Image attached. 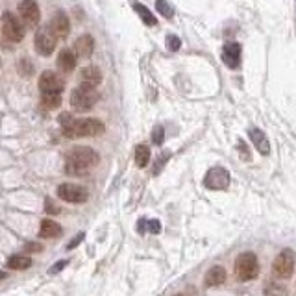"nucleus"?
Wrapping results in <instances>:
<instances>
[{
	"instance_id": "nucleus-1",
	"label": "nucleus",
	"mask_w": 296,
	"mask_h": 296,
	"mask_svg": "<svg viewBox=\"0 0 296 296\" xmlns=\"http://www.w3.org/2000/svg\"><path fill=\"white\" fill-rule=\"evenodd\" d=\"M100 161V156L96 150L89 146H74L67 152L65 158V170L70 176H84L89 170L96 167Z\"/></svg>"
},
{
	"instance_id": "nucleus-2",
	"label": "nucleus",
	"mask_w": 296,
	"mask_h": 296,
	"mask_svg": "<svg viewBox=\"0 0 296 296\" xmlns=\"http://www.w3.org/2000/svg\"><path fill=\"white\" fill-rule=\"evenodd\" d=\"M104 122L98 118H70L63 126V136L68 139H82V137H96L104 134Z\"/></svg>"
},
{
	"instance_id": "nucleus-3",
	"label": "nucleus",
	"mask_w": 296,
	"mask_h": 296,
	"mask_svg": "<svg viewBox=\"0 0 296 296\" xmlns=\"http://www.w3.org/2000/svg\"><path fill=\"white\" fill-rule=\"evenodd\" d=\"M98 98H100V94L96 93V89H94L93 85L84 82V84L78 85L76 89H72V93H70V106H72V110L76 111H89L98 102Z\"/></svg>"
},
{
	"instance_id": "nucleus-4",
	"label": "nucleus",
	"mask_w": 296,
	"mask_h": 296,
	"mask_svg": "<svg viewBox=\"0 0 296 296\" xmlns=\"http://www.w3.org/2000/svg\"><path fill=\"white\" fill-rule=\"evenodd\" d=\"M259 274V263L254 252H245L235 259V276L239 281H250Z\"/></svg>"
},
{
	"instance_id": "nucleus-5",
	"label": "nucleus",
	"mask_w": 296,
	"mask_h": 296,
	"mask_svg": "<svg viewBox=\"0 0 296 296\" xmlns=\"http://www.w3.org/2000/svg\"><path fill=\"white\" fill-rule=\"evenodd\" d=\"M2 34L6 39L13 43H19L24 39V26L19 21L17 15H13L11 11H6L2 15Z\"/></svg>"
},
{
	"instance_id": "nucleus-6",
	"label": "nucleus",
	"mask_w": 296,
	"mask_h": 296,
	"mask_svg": "<svg viewBox=\"0 0 296 296\" xmlns=\"http://www.w3.org/2000/svg\"><path fill=\"white\" fill-rule=\"evenodd\" d=\"M272 271L281 279L291 278L293 272H295V252L289 250V248L281 250L278 254V257L274 259V263H272Z\"/></svg>"
},
{
	"instance_id": "nucleus-7",
	"label": "nucleus",
	"mask_w": 296,
	"mask_h": 296,
	"mask_svg": "<svg viewBox=\"0 0 296 296\" xmlns=\"http://www.w3.org/2000/svg\"><path fill=\"white\" fill-rule=\"evenodd\" d=\"M204 185L211 191H222L229 185V172L224 167H213L204 178Z\"/></svg>"
},
{
	"instance_id": "nucleus-8",
	"label": "nucleus",
	"mask_w": 296,
	"mask_h": 296,
	"mask_svg": "<svg viewBox=\"0 0 296 296\" xmlns=\"http://www.w3.org/2000/svg\"><path fill=\"white\" fill-rule=\"evenodd\" d=\"M58 196L63 202L68 204H84L87 202V189L74 183H61L58 187Z\"/></svg>"
},
{
	"instance_id": "nucleus-9",
	"label": "nucleus",
	"mask_w": 296,
	"mask_h": 296,
	"mask_svg": "<svg viewBox=\"0 0 296 296\" xmlns=\"http://www.w3.org/2000/svg\"><path fill=\"white\" fill-rule=\"evenodd\" d=\"M19 15L26 26H32V28H35L41 21V11L35 0H23L19 4Z\"/></svg>"
},
{
	"instance_id": "nucleus-10",
	"label": "nucleus",
	"mask_w": 296,
	"mask_h": 296,
	"mask_svg": "<svg viewBox=\"0 0 296 296\" xmlns=\"http://www.w3.org/2000/svg\"><path fill=\"white\" fill-rule=\"evenodd\" d=\"M39 89H41L43 94H50V93L61 94V91L65 89V84H63V80H61L56 72L45 70L41 76H39Z\"/></svg>"
},
{
	"instance_id": "nucleus-11",
	"label": "nucleus",
	"mask_w": 296,
	"mask_h": 296,
	"mask_svg": "<svg viewBox=\"0 0 296 296\" xmlns=\"http://www.w3.org/2000/svg\"><path fill=\"white\" fill-rule=\"evenodd\" d=\"M56 41H58V37L50 30H41L35 35V50L41 56H50L56 50Z\"/></svg>"
},
{
	"instance_id": "nucleus-12",
	"label": "nucleus",
	"mask_w": 296,
	"mask_h": 296,
	"mask_svg": "<svg viewBox=\"0 0 296 296\" xmlns=\"http://www.w3.org/2000/svg\"><path fill=\"white\" fill-rule=\"evenodd\" d=\"M48 30H50L58 39H65L68 35V32H70V21H68V17L63 11H56L54 17L50 19Z\"/></svg>"
},
{
	"instance_id": "nucleus-13",
	"label": "nucleus",
	"mask_w": 296,
	"mask_h": 296,
	"mask_svg": "<svg viewBox=\"0 0 296 296\" xmlns=\"http://www.w3.org/2000/svg\"><path fill=\"white\" fill-rule=\"evenodd\" d=\"M250 141L254 143V146L257 148V152L263 154V156H269L271 154V143H269V139L267 136L263 134L261 130H257V128H250Z\"/></svg>"
},
{
	"instance_id": "nucleus-14",
	"label": "nucleus",
	"mask_w": 296,
	"mask_h": 296,
	"mask_svg": "<svg viewBox=\"0 0 296 296\" xmlns=\"http://www.w3.org/2000/svg\"><path fill=\"white\" fill-rule=\"evenodd\" d=\"M94 50V39L93 35L85 34L82 37H78L74 43V52L78 54V58H89Z\"/></svg>"
},
{
	"instance_id": "nucleus-15",
	"label": "nucleus",
	"mask_w": 296,
	"mask_h": 296,
	"mask_svg": "<svg viewBox=\"0 0 296 296\" xmlns=\"http://www.w3.org/2000/svg\"><path fill=\"white\" fill-rule=\"evenodd\" d=\"M222 59H224V63H226L228 67L231 68L239 67V63H241V46H239L237 43L226 45L224 50H222Z\"/></svg>"
},
{
	"instance_id": "nucleus-16",
	"label": "nucleus",
	"mask_w": 296,
	"mask_h": 296,
	"mask_svg": "<svg viewBox=\"0 0 296 296\" xmlns=\"http://www.w3.org/2000/svg\"><path fill=\"white\" fill-rule=\"evenodd\" d=\"M63 233V228L59 226L56 220L52 219H45L41 220V228H39V237L43 239H56Z\"/></svg>"
},
{
	"instance_id": "nucleus-17",
	"label": "nucleus",
	"mask_w": 296,
	"mask_h": 296,
	"mask_svg": "<svg viewBox=\"0 0 296 296\" xmlns=\"http://www.w3.org/2000/svg\"><path fill=\"white\" fill-rule=\"evenodd\" d=\"M226 269L224 267H220V265H217V267H211L209 271L205 272V285L207 287H217V285H222L224 281H226Z\"/></svg>"
},
{
	"instance_id": "nucleus-18",
	"label": "nucleus",
	"mask_w": 296,
	"mask_h": 296,
	"mask_svg": "<svg viewBox=\"0 0 296 296\" xmlns=\"http://www.w3.org/2000/svg\"><path fill=\"white\" fill-rule=\"evenodd\" d=\"M58 67L61 68V70H65V72H70V70H74V67H76V54L72 50H61L58 54Z\"/></svg>"
},
{
	"instance_id": "nucleus-19",
	"label": "nucleus",
	"mask_w": 296,
	"mask_h": 296,
	"mask_svg": "<svg viewBox=\"0 0 296 296\" xmlns=\"http://www.w3.org/2000/svg\"><path fill=\"white\" fill-rule=\"evenodd\" d=\"M82 80H84L85 84L93 85V87H96V85L102 82V72L98 67H94V65H89V67H84L82 68Z\"/></svg>"
},
{
	"instance_id": "nucleus-20",
	"label": "nucleus",
	"mask_w": 296,
	"mask_h": 296,
	"mask_svg": "<svg viewBox=\"0 0 296 296\" xmlns=\"http://www.w3.org/2000/svg\"><path fill=\"white\" fill-rule=\"evenodd\" d=\"M8 267L13 269V271H26L32 267V259L28 255H23V254H17V255H11L8 259Z\"/></svg>"
},
{
	"instance_id": "nucleus-21",
	"label": "nucleus",
	"mask_w": 296,
	"mask_h": 296,
	"mask_svg": "<svg viewBox=\"0 0 296 296\" xmlns=\"http://www.w3.org/2000/svg\"><path fill=\"white\" fill-rule=\"evenodd\" d=\"M134 9L137 11V15L143 19V23L146 26H156L158 24V19L152 15V11L146 8V6H143V4H139V2H136L134 4Z\"/></svg>"
},
{
	"instance_id": "nucleus-22",
	"label": "nucleus",
	"mask_w": 296,
	"mask_h": 296,
	"mask_svg": "<svg viewBox=\"0 0 296 296\" xmlns=\"http://www.w3.org/2000/svg\"><path fill=\"white\" fill-rule=\"evenodd\" d=\"M148 161H150V148L146 146V144H139L136 148V163L137 167H146L148 165Z\"/></svg>"
},
{
	"instance_id": "nucleus-23",
	"label": "nucleus",
	"mask_w": 296,
	"mask_h": 296,
	"mask_svg": "<svg viewBox=\"0 0 296 296\" xmlns=\"http://www.w3.org/2000/svg\"><path fill=\"white\" fill-rule=\"evenodd\" d=\"M41 104H43V108H45V110H56L59 104H61V94H58V93L43 94Z\"/></svg>"
},
{
	"instance_id": "nucleus-24",
	"label": "nucleus",
	"mask_w": 296,
	"mask_h": 296,
	"mask_svg": "<svg viewBox=\"0 0 296 296\" xmlns=\"http://www.w3.org/2000/svg\"><path fill=\"white\" fill-rule=\"evenodd\" d=\"M156 9H158V11H159V13L165 19L172 17V8H170V6L167 4V2H165V0H156Z\"/></svg>"
},
{
	"instance_id": "nucleus-25",
	"label": "nucleus",
	"mask_w": 296,
	"mask_h": 296,
	"mask_svg": "<svg viewBox=\"0 0 296 296\" xmlns=\"http://www.w3.org/2000/svg\"><path fill=\"white\" fill-rule=\"evenodd\" d=\"M19 72L23 74V76H30L32 72H34V65H32V61L30 59H21L19 61Z\"/></svg>"
},
{
	"instance_id": "nucleus-26",
	"label": "nucleus",
	"mask_w": 296,
	"mask_h": 296,
	"mask_svg": "<svg viewBox=\"0 0 296 296\" xmlns=\"http://www.w3.org/2000/svg\"><path fill=\"white\" fill-rule=\"evenodd\" d=\"M265 296H285V289L276 283H269L265 289Z\"/></svg>"
},
{
	"instance_id": "nucleus-27",
	"label": "nucleus",
	"mask_w": 296,
	"mask_h": 296,
	"mask_svg": "<svg viewBox=\"0 0 296 296\" xmlns=\"http://www.w3.org/2000/svg\"><path fill=\"white\" fill-rule=\"evenodd\" d=\"M163 139H165V130L161 126H156L152 132V143L154 144H161L163 143Z\"/></svg>"
},
{
	"instance_id": "nucleus-28",
	"label": "nucleus",
	"mask_w": 296,
	"mask_h": 296,
	"mask_svg": "<svg viewBox=\"0 0 296 296\" xmlns=\"http://www.w3.org/2000/svg\"><path fill=\"white\" fill-rule=\"evenodd\" d=\"M167 46H169V50L176 52V50H180V46H182V41L178 39L176 35H169V37H167Z\"/></svg>"
},
{
	"instance_id": "nucleus-29",
	"label": "nucleus",
	"mask_w": 296,
	"mask_h": 296,
	"mask_svg": "<svg viewBox=\"0 0 296 296\" xmlns=\"http://www.w3.org/2000/svg\"><path fill=\"white\" fill-rule=\"evenodd\" d=\"M45 211L48 213V215H58L59 207L54 202H52L50 198H46V200H45Z\"/></svg>"
},
{
	"instance_id": "nucleus-30",
	"label": "nucleus",
	"mask_w": 296,
	"mask_h": 296,
	"mask_svg": "<svg viewBox=\"0 0 296 296\" xmlns=\"http://www.w3.org/2000/svg\"><path fill=\"white\" fill-rule=\"evenodd\" d=\"M146 229H148L150 233H159L161 231L159 220H146Z\"/></svg>"
},
{
	"instance_id": "nucleus-31",
	"label": "nucleus",
	"mask_w": 296,
	"mask_h": 296,
	"mask_svg": "<svg viewBox=\"0 0 296 296\" xmlns=\"http://www.w3.org/2000/svg\"><path fill=\"white\" fill-rule=\"evenodd\" d=\"M239 152H241V159L250 161V150H248V146H245V141H241V139H239Z\"/></svg>"
},
{
	"instance_id": "nucleus-32",
	"label": "nucleus",
	"mask_w": 296,
	"mask_h": 296,
	"mask_svg": "<svg viewBox=\"0 0 296 296\" xmlns=\"http://www.w3.org/2000/svg\"><path fill=\"white\" fill-rule=\"evenodd\" d=\"M67 265H68L67 259H63V261H58V263H56V265H54V267H52V269H50V271H48V272H50V274H58V272H59V271H63V269H65Z\"/></svg>"
},
{
	"instance_id": "nucleus-33",
	"label": "nucleus",
	"mask_w": 296,
	"mask_h": 296,
	"mask_svg": "<svg viewBox=\"0 0 296 296\" xmlns=\"http://www.w3.org/2000/svg\"><path fill=\"white\" fill-rule=\"evenodd\" d=\"M167 161H169V154H163V156H161V159L158 161V163H156V167H154V174H159L161 167H163Z\"/></svg>"
},
{
	"instance_id": "nucleus-34",
	"label": "nucleus",
	"mask_w": 296,
	"mask_h": 296,
	"mask_svg": "<svg viewBox=\"0 0 296 296\" xmlns=\"http://www.w3.org/2000/svg\"><path fill=\"white\" fill-rule=\"evenodd\" d=\"M24 250L26 252H41L43 246L39 245V243H28V245L24 246Z\"/></svg>"
},
{
	"instance_id": "nucleus-35",
	"label": "nucleus",
	"mask_w": 296,
	"mask_h": 296,
	"mask_svg": "<svg viewBox=\"0 0 296 296\" xmlns=\"http://www.w3.org/2000/svg\"><path fill=\"white\" fill-rule=\"evenodd\" d=\"M84 233H78V235L76 237H74V239H72V241H70V243H68V245H67V248H68V250H70V248H74V246H78V245H80V243H82V241H84Z\"/></svg>"
},
{
	"instance_id": "nucleus-36",
	"label": "nucleus",
	"mask_w": 296,
	"mask_h": 296,
	"mask_svg": "<svg viewBox=\"0 0 296 296\" xmlns=\"http://www.w3.org/2000/svg\"><path fill=\"white\" fill-rule=\"evenodd\" d=\"M4 278H6V272H2V271H0V279H4Z\"/></svg>"
}]
</instances>
